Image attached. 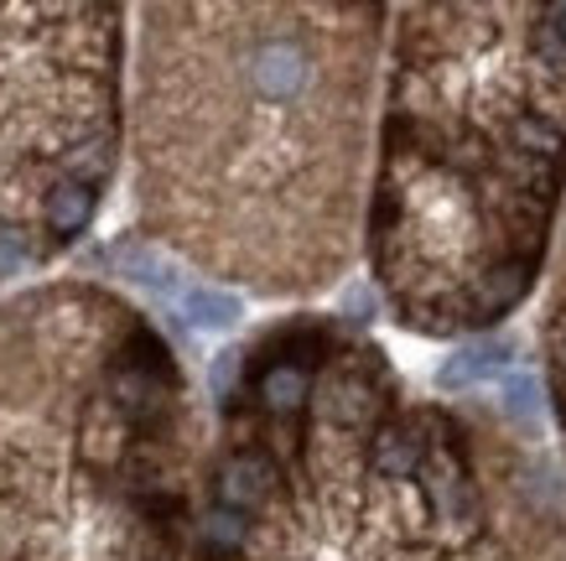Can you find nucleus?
Returning <instances> with one entry per match:
<instances>
[{
    "mask_svg": "<svg viewBox=\"0 0 566 561\" xmlns=\"http://www.w3.org/2000/svg\"><path fill=\"white\" fill-rule=\"evenodd\" d=\"M223 359L182 561H566L535 416L421 401L338 318Z\"/></svg>",
    "mask_w": 566,
    "mask_h": 561,
    "instance_id": "nucleus-1",
    "label": "nucleus"
},
{
    "mask_svg": "<svg viewBox=\"0 0 566 561\" xmlns=\"http://www.w3.org/2000/svg\"><path fill=\"white\" fill-rule=\"evenodd\" d=\"M140 239L208 287L317 297L354 266L390 6H140Z\"/></svg>",
    "mask_w": 566,
    "mask_h": 561,
    "instance_id": "nucleus-2",
    "label": "nucleus"
},
{
    "mask_svg": "<svg viewBox=\"0 0 566 561\" xmlns=\"http://www.w3.org/2000/svg\"><path fill=\"white\" fill-rule=\"evenodd\" d=\"M369 187V271L395 323L468 339L546 271L566 193V6H400Z\"/></svg>",
    "mask_w": 566,
    "mask_h": 561,
    "instance_id": "nucleus-3",
    "label": "nucleus"
},
{
    "mask_svg": "<svg viewBox=\"0 0 566 561\" xmlns=\"http://www.w3.org/2000/svg\"><path fill=\"white\" fill-rule=\"evenodd\" d=\"M198 411L167 333L99 281L0 302V561H182Z\"/></svg>",
    "mask_w": 566,
    "mask_h": 561,
    "instance_id": "nucleus-4",
    "label": "nucleus"
},
{
    "mask_svg": "<svg viewBox=\"0 0 566 561\" xmlns=\"http://www.w3.org/2000/svg\"><path fill=\"white\" fill-rule=\"evenodd\" d=\"M120 136V6H0V287L88 235Z\"/></svg>",
    "mask_w": 566,
    "mask_h": 561,
    "instance_id": "nucleus-5",
    "label": "nucleus"
},
{
    "mask_svg": "<svg viewBox=\"0 0 566 561\" xmlns=\"http://www.w3.org/2000/svg\"><path fill=\"white\" fill-rule=\"evenodd\" d=\"M541 343H546L551 411H556V426H562V437H566V245H562L556 281H551V302H546V323H541Z\"/></svg>",
    "mask_w": 566,
    "mask_h": 561,
    "instance_id": "nucleus-6",
    "label": "nucleus"
},
{
    "mask_svg": "<svg viewBox=\"0 0 566 561\" xmlns=\"http://www.w3.org/2000/svg\"><path fill=\"white\" fill-rule=\"evenodd\" d=\"M515 359V343L510 339H479L458 349V354L447 359L442 370H437V391L442 395H463V391H479L489 374H499L504 364Z\"/></svg>",
    "mask_w": 566,
    "mask_h": 561,
    "instance_id": "nucleus-7",
    "label": "nucleus"
},
{
    "mask_svg": "<svg viewBox=\"0 0 566 561\" xmlns=\"http://www.w3.org/2000/svg\"><path fill=\"white\" fill-rule=\"evenodd\" d=\"M177 307H182V318H192L198 328H234L244 318L240 297L223 291V287H208V281H182Z\"/></svg>",
    "mask_w": 566,
    "mask_h": 561,
    "instance_id": "nucleus-8",
    "label": "nucleus"
}]
</instances>
